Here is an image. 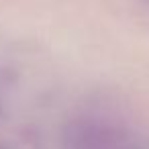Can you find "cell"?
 Wrapping results in <instances>:
<instances>
[{"instance_id":"cell-1","label":"cell","mask_w":149,"mask_h":149,"mask_svg":"<svg viewBox=\"0 0 149 149\" xmlns=\"http://www.w3.org/2000/svg\"><path fill=\"white\" fill-rule=\"evenodd\" d=\"M80 147L82 149H125V135L108 123L88 120L80 125Z\"/></svg>"}]
</instances>
